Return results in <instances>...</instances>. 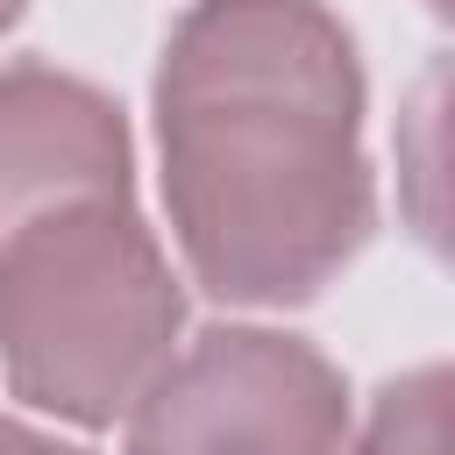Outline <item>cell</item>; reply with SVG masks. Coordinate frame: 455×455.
Wrapping results in <instances>:
<instances>
[{"label":"cell","mask_w":455,"mask_h":455,"mask_svg":"<svg viewBox=\"0 0 455 455\" xmlns=\"http://www.w3.org/2000/svg\"><path fill=\"white\" fill-rule=\"evenodd\" d=\"M164 206L228 306L313 299L370 235L363 64L320 0H199L156 71Z\"/></svg>","instance_id":"obj_1"},{"label":"cell","mask_w":455,"mask_h":455,"mask_svg":"<svg viewBox=\"0 0 455 455\" xmlns=\"http://www.w3.org/2000/svg\"><path fill=\"white\" fill-rule=\"evenodd\" d=\"M185 291L128 199L28 220L0 249V363L14 398L71 427H114L164 370Z\"/></svg>","instance_id":"obj_2"},{"label":"cell","mask_w":455,"mask_h":455,"mask_svg":"<svg viewBox=\"0 0 455 455\" xmlns=\"http://www.w3.org/2000/svg\"><path fill=\"white\" fill-rule=\"evenodd\" d=\"M128 455H348V391L291 334L206 327L135 391Z\"/></svg>","instance_id":"obj_3"},{"label":"cell","mask_w":455,"mask_h":455,"mask_svg":"<svg viewBox=\"0 0 455 455\" xmlns=\"http://www.w3.org/2000/svg\"><path fill=\"white\" fill-rule=\"evenodd\" d=\"M85 199H128V121L121 107L50 64L0 71V249Z\"/></svg>","instance_id":"obj_4"},{"label":"cell","mask_w":455,"mask_h":455,"mask_svg":"<svg viewBox=\"0 0 455 455\" xmlns=\"http://www.w3.org/2000/svg\"><path fill=\"white\" fill-rule=\"evenodd\" d=\"M355 455H448V370L427 363V370L398 377L377 398Z\"/></svg>","instance_id":"obj_5"},{"label":"cell","mask_w":455,"mask_h":455,"mask_svg":"<svg viewBox=\"0 0 455 455\" xmlns=\"http://www.w3.org/2000/svg\"><path fill=\"white\" fill-rule=\"evenodd\" d=\"M0 455H85V448H71V441H57V434H36V427L0 419Z\"/></svg>","instance_id":"obj_6"},{"label":"cell","mask_w":455,"mask_h":455,"mask_svg":"<svg viewBox=\"0 0 455 455\" xmlns=\"http://www.w3.org/2000/svg\"><path fill=\"white\" fill-rule=\"evenodd\" d=\"M21 7H28V0H0V28H7V21L21 14Z\"/></svg>","instance_id":"obj_7"}]
</instances>
